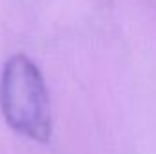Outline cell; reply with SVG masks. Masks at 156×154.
I'll return each mask as SVG.
<instances>
[{
  "instance_id": "cell-1",
  "label": "cell",
  "mask_w": 156,
  "mask_h": 154,
  "mask_svg": "<svg viewBox=\"0 0 156 154\" xmlns=\"http://www.w3.org/2000/svg\"><path fill=\"white\" fill-rule=\"evenodd\" d=\"M0 107L18 134L45 143L51 138V103L44 76L26 54L11 56L0 76Z\"/></svg>"
}]
</instances>
